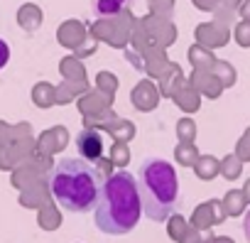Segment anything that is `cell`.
Here are the masks:
<instances>
[{
  "label": "cell",
  "mask_w": 250,
  "mask_h": 243,
  "mask_svg": "<svg viewBox=\"0 0 250 243\" xmlns=\"http://www.w3.org/2000/svg\"><path fill=\"white\" fill-rule=\"evenodd\" d=\"M93 223L98 231L108 236L130 233L143 219V201L138 192V179L130 172H113L98 192V201L93 209Z\"/></svg>",
  "instance_id": "obj_1"
},
{
  "label": "cell",
  "mask_w": 250,
  "mask_h": 243,
  "mask_svg": "<svg viewBox=\"0 0 250 243\" xmlns=\"http://www.w3.org/2000/svg\"><path fill=\"white\" fill-rule=\"evenodd\" d=\"M101 175L93 162L83 157H64L49 172V192L64 211L88 214L96 209L101 192Z\"/></svg>",
  "instance_id": "obj_2"
},
{
  "label": "cell",
  "mask_w": 250,
  "mask_h": 243,
  "mask_svg": "<svg viewBox=\"0 0 250 243\" xmlns=\"http://www.w3.org/2000/svg\"><path fill=\"white\" fill-rule=\"evenodd\" d=\"M135 179L143 201V214L150 221H165L174 214L179 204V177L172 162L150 157L143 162Z\"/></svg>",
  "instance_id": "obj_3"
},
{
  "label": "cell",
  "mask_w": 250,
  "mask_h": 243,
  "mask_svg": "<svg viewBox=\"0 0 250 243\" xmlns=\"http://www.w3.org/2000/svg\"><path fill=\"white\" fill-rule=\"evenodd\" d=\"M76 148H79V155H81L83 160L96 162V160H101V155H103V138H101L96 131L86 128V131H81V133L76 135Z\"/></svg>",
  "instance_id": "obj_4"
},
{
  "label": "cell",
  "mask_w": 250,
  "mask_h": 243,
  "mask_svg": "<svg viewBox=\"0 0 250 243\" xmlns=\"http://www.w3.org/2000/svg\"><path fill=\"white\" fill-rule=\"evenodd\" d=\"M130 0H91V13L93 18H115L125 13Z\"/></svg>",
  "instance_id": "obj_5"
},
{
  "label": "cell",
  "mask_w": 250,
  "mask_h": 243,
  "mask_svg": "<svg viewBox=\"0 0 250 243\" xmlns=\"http://www.w3.org/2000/svg\"><path fill=\"white\" fill-rule=\"evenodd\" d=\"M8 62H10V47L5 40H0V69H5Z\"/></svg>",
  "instance_id": "obj_6"
},
{
  "label": "cell",
  "mask_w": 250,
  "mask_h": 243,
  "mask_svg": "<svg viewBox=\"0 0 250 243\" xmlns=\"http://www.w3.org/2000/svg\"><path fill=\"white\" fill-rule=\"evenodd\" d=\"M243 233H245V238L250 243V206L245 209V216H243Z\"/></svg>",
  "instance_id": "obj_7"
}]
</instances>
